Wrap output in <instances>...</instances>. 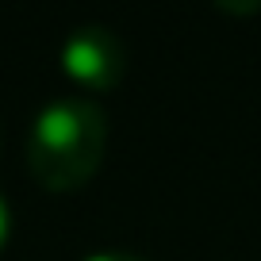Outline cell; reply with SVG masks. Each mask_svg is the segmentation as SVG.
Returning <instances> with one entry per match:
<instances>
[{
  "label": "cell",
  "instance_id": "cell-1",
  "mask_svg": "<svg viewBox=\"0 0 261 261\" xmlns=\"http://www.w3.org/2000/svg\"><path fill=\"white\" fill-rule=\"evenodd\" d=\"M108 154V112L89 96H62L35 112L27 127V173L46 192H77Z\"/></svg>",
  "mask_w": 261,
  "mask_h": 261
},
{
  "label": "cell",
  "instance_id": "cell-2",
  "mask_svg": "<svg viewBox=\"0 0 261 261\" xmlns=\"http://www.w3.org/2000/svg\"><path fill=\"white\" fill-rule=\"evenodd\" d=\"M58 69L81 92H112L127 77V46L104 23H81L65 35L58 50Z\"/></svg>",
  "mask_w": 261,
  "mask_h": 261
},
{
  "label": "cell",
  "instance_id": "cell-3",
  "mask_svg": "<svg viewBox=\"0 0 261 261\" xmlns=\"http://www.w3.org/2000/svg\"><path fill=\"white\" fill-rule=\"evenodd\" d=\"M8 238H12V204H8V196L0 192V253H4Z\"/></svg>",
  "mask_w": 261,
  "mask_h": 261
},
{
  "label": "cell",
  "instance_id": "cell-4",
  "mask_svg": "<svg viewBox=\"0 0 261 261\" xmlns=\"http://www.w3.org/2000/svg\"><path fill=\"white\" fill-rule=\"evenodd\" d=\"M85 261H146L139 253H127V250H100V253H89Z\"/></svg>",
  "mask_w": 261,
  "mask_h": 261
},
{
  "label": "cell",
  "instance_id": "cell-5",
  "mask_svg": "<svg viewBox=\"0 0 261 261\" xmlns=\"http://www.w3.org/2000/svg\"><path fill=\"white\" fill-rule=\"evenodd\" d=\"M219 12H238V16H250L253 12V16H257L261 4H219Z\"/></svg>",
  "mask_w": 261,
  "mask_h": 261
}]
</instances>
